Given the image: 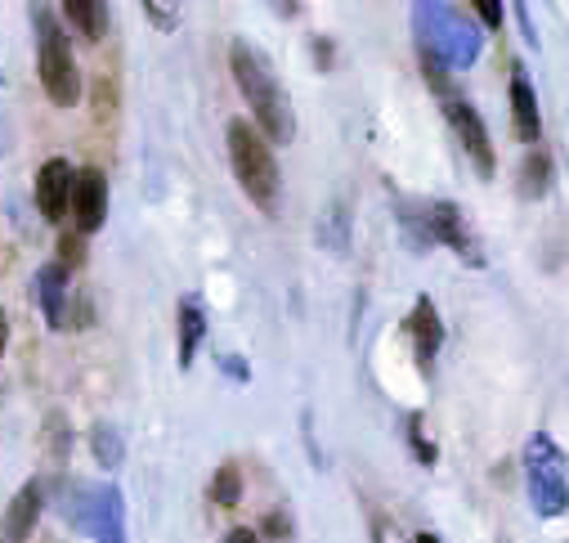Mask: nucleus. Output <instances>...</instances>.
Here are the masks:
<instances>
[{"label":"nucleus","mask_w":569,"mask_h":543,"mask_svg":"<svg viewBox=\"0 0 569 543\" xmlns=\"http://www.w3.org/2000/svg\"><path fill=\"white\" fill-rule=\"evenodd\" d=\"M6 346H10V315L0 310V355H6Z\"/></svg>","instance_id":"nucleus-31"},{"label":"nucleus","mask_w":569,"mask_h":543,"mask_svg":"<svg viewBox=\"0 0 569 543\" xmlns=\"http://www.w3.org/2000/svg\"><path fill=\"white\" fill-rule=\"evenodd\" d=\"M90 450H94L99 467H108V472H117V467H121V458H126L121 432H117L112 423H94V427H90Z\"/></svg>","instance_id":"nucleus-20"},{"label":"nucleus","mask_w":569,"mask_h":543,"mask_svg":"<svg viewBox=\"0 0 569 543\" xmlns=\"http://www.w3.org/2000/svg\"><path fill=\"white\" fill-rule=\"evenodd\" d=\"M72 185H77V171L68 158H50L41 171H37V211L46 216V225H63L68 211H72Z\"/></svg>","instance_id":"nucleus-9"},{"label":"nucleus","mask_w":569,"mask_h":543,"mask_svg":"<svg viewBox=\"0 0 569 543\" xmlns=\"http://www.w3.org/2000/svg\"><path fill=\"white\" fill-rule=\"evenodd\" d=\"M63 507H68V521L81 534H90L94 543H126V503H121V490L117 485L72 490V498Z\"/></svg>","instance_id":"nucleus-6"},{"label":"nucleus","mask_w":569,"mask_h":543,"mask_svg":"<svg viewBox=\"0 0 569 543\" xmlns=\"http://www.w3.org/2000/svg\"><path fill=\"white\" fill-rule=\"evenodd\" d=\"M269 534H278V539H282V534H292V516H288V521H282V516L273 512V516H269Z\"/></svg>","instance_id":"nucleus-30"},{"label":"nucleus","mask_w":569,"mask_h":543,"mask_svg":"<svg viewBox=\"0 0 569 543\" xmlns=\"http://www.w3.org/2000/svg\"><path fill=\"white\" fill-rule=\"evenodd\" d=\"M144 14L162 28V32H171V28H180V14H176V6H158V0H144Z\"/></svg>","instance_id":"nucleus-25"},{"label":"nucleus","mask_w":569,"mask_h":543,"mask_svg":"<svg viewBox=\"0 0 569 543\" xmlns=\"http://www.w3.org/2000/svg\"><path fill=\"white\" fill-rule=\"evenodd\" d=\"M551 185H556V162H551V154L538 145V149L525 154V162H520V171H516V194H520L525 203H538V198L551 194Z\"/></svg>","instance_id":"nucleus-16"},{"label":"nucleus","mask_w":569,"mask_h":543,"mask_svg":"<svg viewBox=\"0 0 569 543\" xmlns=\"http://www.w3.org/2000/svg\"><path fill=\"white\" fill-rule=\"evenodd\" d=\"M176 328H180V346H176V359L180 368H193L198 359V346L207 342V310L198 297H180V310H176Z\"/></svg>","instance_id":"nucleus-15"},{"label":"nucleus","mask_w":569,"mask_h":543,"mask_svg":"<svg viewBox=\"0 0 569 543\" xmlns=\"http://www.w3.org/2000/svg\"><path fill=\"white\" fill-rule=\"evenodd\" d=\"M445 117H449V126H453V135H458L462 154L471 158L476 176H480V180H493L498 158H493V140H489V130H485V117H480V112H476V108H471L462 95L445 103Z\"/></svg>","instance_id":"nucleus-8"},{"label":"nucleus","mask_w":569,"mask_h":543,"mask_svg":"<svg viewBox=\"0 0 569 543\" xmlns=\"http://www.w3.org/2000/svg\"><path fill=\"white\" fill-rule=\"evenodd\" d=\"M37 302H41V315L46 324L59 333L68 328V306H72V293H68V269L59 260H50L41 275H37Z\"/></svg>","instance_id":"nucleus-14"},{"label":"nucleus","mask_w":569,"mask_h":543,"mask_svg":"<svg viewBox=\"0 0 569 543\" xmlns=\"http://www.w3.org/2000/svg\"><path fill=\"white\" fill-rule=\"evenodd\" d=\"M224 543H260V534H256L251 525H233V530L224 534Z\"/></svg>","instance_id":"nucleus-29"},{"label":"nucleus","mask_w":569,"mask_h":543,"mask_svg":"<svg viewBox=\"0 0 569 543\" xmlns=\"http://www.w3.org/2000/svg\"><path fill=\"white\" fill-rule=\"evenodd\" d=\"M408 337H412V359H417V368L431 373L436 359H440V346H445V319H440L436 302L426 297V293H417V302H412Z\"/></svg>","instance_id":"nucleus-10"},{"label":"nucleus","mask_w":569,"mask_h":543,"mask_svg":"<svg viewBox=\"0 0 569 543\" xmlns=\"http://www.w3.org/2000/svg\"><path fill=\"white\" fill-rule=\"evenodd\" d=\"M471 10H476V19H480L489 32H502V14H507V10H502V0H476Z\"/></svg>","instance_id":"nucleus-24"},{"label":"nucleus","mask_w":569,"mask_h":543,"mask_svg":"<svg viewBox=\"0 0 569 543\" xmlns=\"http://www.w3.org/2000/svg\"><path fill=\"white\" fill-rule=\"evenodd\" d=\"M59 10L86 41H103V32H108V6L103 0H63Z\"/></svg>","instance_id":"nucleus-17"},{"label":"nucleus","mask_w":569,"mask_h":543,"mask_svg":"<svg viewBox=\"0 0 569 543\" xmlns=\"http://www.w3.org/2000/svg\"><path fill=\"white\" fill-rule=\"evenodd\" d=\"M507 99H511V130H516V140L529 145V149H538L542 145V112H538V90H533L525 63H511Z\"/></svg>","instance_id":"nucleus-12"},{"label":"nucleus","mask_w":569,"mask_h":543,"mask_svg":"<svg viewBox=\"0 0 569 543\" xmlns=\"http://www.w3.org/2000/svg\"><path fill=\"white\" fill-rule=\"evenodd\" d=\"M238 498H242V476H238V467H233V463L216 467V476H211V503L238 507Z\"/></svg>","instance_id":"nucleus-22"},{"label":"nucleus","mask_w":569,"mask_h":543,"mask_svg":"<svg viewBox=\"0 0 569 543\" xmlns=\"http://www.w3.org/2000/svg\"><path fill=\"white\" fill-rule=\"evenodd\" d=\"M68 275L72 269H81V260H86V234H59V256H54Z\"/></svg>","instance_id":"nucleus-23"},{"label":"nucleus","mask_w":569,"mask_h":543,"mask_svg":"<svg viewBox=\"0 0 569 543\" xmlns=\"http://www.w3.org/2000/svg\"><path fill=\"white\" fill-rule=\"evenodd\" d=\"M41 512H46V490H41V481H28V485L10 498L6 516H0V543H23V539L37 530Z\"/></svg>","instance_id":"nucleus-13"},{"label":"nucleus","mask_w":569,"mask_h":543,"mask_svg":"<svg viewBox=\"0 0 569 543\" xmlns=\"http://www.w3.org/2000/svg\"><path fill=\"white\" fill-rule=\"evenodd\" d=\"M224 145H229V167H233L242 194L251 198V207H260L264 216H278V203H282V171H278L273 145L264 140V135H260L247 117H233V121H229Z\"/></svg>","instance_id":"nucleus-2"},{"label":"nucleus","mask_w":569,"mask_h":543,"mask_svg":"<svg viewBox=\"0 0 569 543\" xmlns=\"http://www.w3.org/2000/svg\"><path fill=\"white\" fill-rule=\"evenodd\" d=\"M525 494L542 521H560L569 512V458L551 441V432H533L525 441Z\"/></svg>","instance_id":"nucleus-5"},{"label":"nucleus","mask_w":569,"mask_h":543,"mask_svg":"<svg viewBox=\"0 0 569 543\" xmlns=\"http://www.w3.org/2000/svg\"><path fill=\"white\" fill-rule=\"evenodd\" d=\"M412 543H445V539H440L436 530H417V539H412Z\"/></svg>","instance_id":"nucleus-32"},{"label":"nucleus","mask_w":569,"mask_h":543,"mask_svg":"<svg viewBox=\"0 0 569 543\" xmlns=\"http://www.w3.org/2000/svg\"><path fill=\"white\" fill-rule=\"evenodd\" d=\"M319 243L323 247H337V251L350 247V203L346 198H332L323 207V216H319Z\"/></svg>","instance_id":"nucleus-18"},{"label":"nucleus","mask_w":569,"mask_h":543,"mask_svg":"<svg viewBox=\"0 0 569 543\" xmlns=\"http://www.w3.org/2000/svg\"><path fill=\"white\" fill-rule=\"evenodd\" d=\"M229 72L238 81V95L251 108V126L278 149L292 145L297 140V108H292V95L282 90L273 63L251 41H233L229 46Z\"/></svg>","instance_id":"nucleus-1"},{"label":"nucleus","mask_w":569,"mask_h":543,"mask_svg":"<svg viewBox=\"0 0 569 543\" xmlns=\"http://www.w3.org/2000/svg\"><path fill=\"white\" fill-rule=\"evenodd\" d=\"M516 10V19H520V28H525V41L538 50V32H533V19H529V6H511Z\"/></svg>","instance_id":"nucleus-28"},{"label":"nucleus","mask_w":569,"mask_h":543,"mask_svg":"<svg viewBox=\"0 0 569 543\" xmlns=\"http://www.w3.org/2000/svg\"><path fill=\"white\" fill-rule=\"evenodd\" d=\"M395 216H399V229H403V238H408L412 251L436 247L431 243V220H426V203H399Z\"/></svg>","instance_id":"nucleus-19"},{"label":"nucleus","mask_w":569,"mask_h":543,"mask_svg":"<svg viewBox=\"0 0 569 543\" xmlns=\"http://www.w3.org/2000/svg\"><path fill=\"white\" fill-rule=\"evenodd\" d=\"M426 220H431V243H436V247H449V251L462 256V265H471V269H485V265H489V260H485V247H480V238L471 234V225H467V216H462L458 203H426Z\"/></svg>","instance_id":"nucleus-7"},{"label":"nucleus","mask_w":569,"mask_h":543,"mask_svg":"<svg viewBox=\"0 0 569 543\" xmlns=\"http://www.w3.org/2000/svg\"><path fill=\"white\" fill-rule=\"evenodd\" d=\"M72 220H77V234H99L103 220H108V176L99 167H81L77 171V185H72Z\"/></svg>","instance_id":"nucleus-11"},{"label":"nucleus","mask_w":569,"mask_h":543,"mask_svg":"<svg viewBox=\"0 0 569 543\" xmlns=\"http://www.w3.org/2000/svg\"><path fill=\"white\" fill-rule=\"evenodd\" d=\"M315 68H332V41L328 37H315Z\"/></svg>","instance_id":"nucleus-27"},{"label":"nucleus","mask_w":569,"mask_h":543,"mask_svg":"<svg viewBox=\"0 0 569 543\" xmlns=\"http://www.w3.org/2000/svg\"><path fill=\"white\" fill-rule=\"evenodd\" d=\"M412 37L417 50L436 55L449 72L476 68L485 55V32L458 6H412Z\"/></svg>","instance_id":"nucleus-3"},{"label":"nucleus","mask_w":569,"mask_h":543,"mask_svg":"<svg viewBox=\"0 0 569 543\" xmlns=\"http://www.w3.org/2000/svg\"><path fill=\"white\" fill-rule=\"evenodd\" d=\"M32 28H37V72H41L46 99L54 108H77L81 103V68H77L68 32L54 23V14L46 6H32Z\"/></svg>","instance_id":"nucleus-4"},{"label":"nucleus","mask_w":569,"mask_h":543,"mask_svg":"<svg viewBox=\"0 0 569 543\" xmlns=\"http://www.w3.org/2000/svg\"><path fill=\"white\" fill-rule=\"evenodd\" d=\"M403 432H408V450H412V458H417L421 467H436V463H440L436 441L426 436V414H408V418H403Z\"/></svg>","instance_id":"nucleus-21"},{"label":"nucleus","mask_w":569,"mask_h":543,"mask_svg":"<svg viewBox=\"0 0 569 543\" xmlns=\"http://www.w3.org/2000/svg\"><path fill=\"white\" fill-rule=\"evenodd\" d=\"M220 364H224V373H229L233 382H251V368H247V359H242V355H224Z\"/></svg>","instance_id":"nucleus-26"}]
</instances>
